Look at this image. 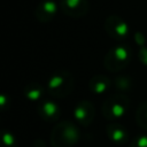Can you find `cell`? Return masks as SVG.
I'll return each mask as SVG.
<instances>
[{"label": "cell", "instance_id": "9a60e30c", "mask_svg": "<svg viewBox=\"0 0 147 147\" xmlns=\"http://www.w3.org/2000/svg\"><path fill=\"white\" fill-rule=\"evenodd\" d=\"M141 53L145 54V56H144V55H140V59H141V61H142L144 63L147 64V49H141Z\"/></svg>", "mask_w": 147, "mask_h": 147}, {"label": "cell", "instance_id": "4fadbf2b", "mask_svg": "<svg viewBox=\"0 0 147 147\" xmlns=\"http://www.w3.org/2000/svg\"><path fill=\"white\" fill-rule=\"evenodd\" d=\"M42 93V88L39 86V85H36V86H28L26 90H25V95L29 98V99H32V100H36L38 99Z\"/></svg>", "mask_w": 147, "mask_h": 147}, {"label": "cell", "instance_id": "30bf717a", "mask_svg": "<svg viewBox=\"0 0 147 147\" xmlns=\"http://www.w3.org/2000/svg\"><path fill=\"white\" fill-rule=\"evenodd\" d=\"M107 132H108L109 138L113 141H115L116 144H123L127 139L126 132L123 130V127H121V126H118L116 124L109 125L108 129H107Z\"/></svg>", "mask_w": 147, "mask_h": 147}, {"label": "cell", "instance_id": "8fae6325", "mask_svg": "<svg viewBox=\"0 0 147 147\" xmlns=\"http://www.w3.org/2000/svg\"><path fill=\"white\" fill-rule=\"evenodd\" d=\"M109 84H110V82L107 79V77H105V76H96V77H93L91 79L90 87L95 93H102L103 91L107 90Z\"/></svg>", "mask_w": 147, "mask_h": 147}, {"label": "cell", "instance_id": "7a4b0ae2", "mask_svg": "<svg viewBox=\"0 0 147 147\" xmlns=\"http://www.w3.org/2000/svg\"><path fill=\"white\" fill-rule=\"evenodd\" d=\"M72 84H74V79L71 75L64 71L52 77L48 82L47 88L52 95L62 98L72 90Z\"/></svg>", "mask_w": 147, "mask_h": 147}, {"label": "cell", "instance_id": "277c9868", "mask_svg": "<svg viewBox=\"0 0 147 147\" xmlns=\"http://www.w3.org/2000/svg\"><path fill=\"white\" fill-rule=\"evenodd\" d=\"M129 106V101L124 96H113L103 102L102 111L107 118L121 117L125 114Z\"/></svg>", "mask_w": 147, "mask_h": 147}, {"label": "cell", "instance_id": "7c38bea8", "mask_svg": "<svg viewBox=\"0 0 147 147\" xmlns=\"http://www.w3.org/2000/svg\"><path fill=\"white\" fill-rule=\"evenodd\" d=\"M137 121L140 126L147 129V102L141 105L137 113Z\"/></svg>", "mask_w": 147, "mask_h": 147}, {"label": "cell", "instance_id": "8992f818", "mask_svg": "<svg viewBox=\"0 0 147 147\" xmlns=\"http://www.w3.org/2000/svg\"><path fill=\"white\" fill-rule=\"evenodd\" d=\"M61 8L67 15L79 17L86 14L88 3L86 0H61Z\"/></svg>", "mask_w": 147, "mask_h": 147}, {"label": "cell", "instance_id": "ba28073f", "mask_svg": "<svg viewBox=\"0 0 147 147\" xmlns=\"http://www.w3.org/2000/svg\"><path fill=\"white\" fill-rule=\"evenodd\" d=\"M56 11V5L53 1H44L42 3H40L37 7L36 10V16L39 21L41 22H47L49 20H52V17L55 15Z\"/></svg>", "mask_w": 147, "mask_h": 147}, {"label": "cell", "instance_id": "6da1fadb", "mask_svg": "<svg viewBox=\"0 0 147 147\" xmlns=\"http://www.w3.org/2000/svg\"><path fill=\"white\" fill-rule=\"evenodd\" d=\"M79 138L78 129L70 122H63L54 127L52 133L53 147H71Z\"/></svg>", "mask_w": 147, "mask_h": 147}, {"label": "cell", "instance_id": "3957f363", "mask_svg": "<svg viewBox=\"0 0 147 147\" xmlns=\"http://www.w3.org/2000/svg\"><path fill=\"white\" fill-rule=\"evenodd\" d=\"M127 63H129V51L123 46H118L109 51L105 57L106 68L113 71L122 69Z\"/></svg>", "mask_w": 147, "mask_h": 147}, {"label": "cell", "instance_id": "5b68a950", "mask_svg": "<svg viewBox=\"0 0 147 147\" xmlns=\"http://www.w3.org/2000/svg\"><path fill=\"white\" fill-rule=\"evenodd\" d=\"M106 30L114 39H123L129 34L127 24L116 15L109 16L106 21Z\"/></svg>", "mask_w": 147, "mask_h": 147}, {"label": "cell", "instance_id": "5bb4252c", "mask_svg": "<svg viewBox=\"0 0 147 147\" xmlns=\"http://www.w3.org/2000/svg\"><path fill=\"white\" fill-rule=\"evenodd\" d=\"M130 147H147V136L137 137L131 144Z\"/></svg>", "mask_w": 147, "mask_h": 147}, {"label": "cell", "instance_id": "9c48e42d", "mask_svg": "<svg viewBox=\"0 0 147 147\" xmlns=\"http://www.w3.org/2000/svg\"><path fill=\"white\" fill-rule=\"evenodd\" d=\"M39 114L42 118L52 121L59 117V108L55 103L51 102V101H46L44 102L40 107H39Z\"/></svg>", "mask_w": 147, "mask_h": 147}, {"label": "cell", "instance_id": "52a82bcc", "mask_svg": "<svg viewBox=\"0 0 147 147\" xmlns=\"http://www.w3.org/2000/svg\"><path fill=\"white\" fill-rule=\"evenodd\" d=\"M93 116H94V108L92 103H90L88 101H82L80 103L77 105L75 109V117L80 124L88 125L93 119Z\"/></svg>", "mask_w": 147, "mask_h": 147}]
</instances>
